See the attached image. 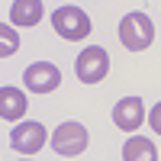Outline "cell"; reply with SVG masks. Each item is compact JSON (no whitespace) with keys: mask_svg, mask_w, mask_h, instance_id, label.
<instances>
[{"mask_svg":"<svg viewBox=\"0 0 161 161\" xmlns=\"http://www.w3.org/2000/svg\"><path fill=\"white\" fill-rule=\"evenodd\" d=\"M119 42H123L129 52H145L155 42V23L148 13H126L123 23H119Z\"/></svg>","mask_w":161,"mask_h":161,"instance_id":"6da1fadb","label":"cell"},{"mask_svg":"<svg viewBox=\"0 0 161 161\" xmlns=\"http://www.w3.org/2000/svg\"><path fill=\"white\" fill-rule=\"evenodd\" d=\"M52 26H55V32L61 39H68V42H80V39H87L90 29H93L90 16L80 7H74V3L55 7V13H52Z\"/></svg>","mask_w":161,"mask_h":161,"instance_id":"7a4b0ae2","label":"cell"},{"mask_svg":"<svg viewBox=\"0 0 161 161\" xmlns=\"http://www.w3.org/2000/svg\"><path fill=\"white\" fill-rule=\"evenodd\" d=\"M87 145H90V132L87 126H80V123H61L55 132H52V152H55L58 158H77V155H84L87 152Z\"/></svg>","mask_w":161,"mask_h":161,"instance_id":"3957f363","label":"cell"},{"mask_svg":"<svg viewBox=\"0 0 161 161\" xmlns=\"http://www.w3.org/2000/svg\"><path fill=\"white\" fill-rule=\"evenodd\" d=\"M74 71H77V80L80 84H100L110 71V55H106L103 45H90L77 55L74 61Z\"/></svg>","mask_w":161,"mask_h":161,"instance_id":"277c9868","label":"cell"},{"mask_svg":"<svg viewBox=\"0 0 161 161\" xmlns=\"http://www.w3.org/2000/svg\"><path fill=\"white\" fill-rule=\"evenodd\" d=\"M23 87L29 93H52L61 87V68L52 61H32L23 71Z\"/></svg>","mask_w":161,"mask_h":161,"instance_id":"5b68a950","label":"cell"},{"mask_svg":"<svg viewBox=\"0 0 161 161\" xmlns=\"http://www.w3.org/2000/svg\"><path fill=\"white\" fill-rule=\"evenodd\" d=\"M45 139H48V132H45L42 123H36V119H26V123L10 129V145H13V152H19V155H39L45 148Z\"/></svg>","mask_w":161,"mask_h":161,"instance_id":"8992f818","label":"cell"},{"mask_svg":"<svg viewBox=\"0 0 161 161\" xmlns=\"http://www.w3.org/2000/svg\"><path fill=\"white\" fill-rule=\"evenodd\" d=\"M145 119H148V113H145L142 97H123L113 106V126L123 129V132H136Z\"/></svg>","mask_w":161,"mask_h":161,"instance_id":"52a82bcc","label":"cell"},{"mask_svg":"<svg viewBox=\"0 0 161 161\" xmlns=\"http://www.w3.org/2000/svg\"><path fill=\"white\" fill-rule=\"evenodd\" d=\"M29 110V100H26V90L19 87H0V119L3 123H19Z\"/></svg>","mask_w":161,"mask_h":161,"instance_id":"ba28073f","label":"cell"},{"mask_svg":"<svg viewBox=\"0 0 161 161\" xmlns=\"http://www.w3.org/2000/svg\"><path fill=\"white\" fill-rule=\"evenodd\" d=\"M45 16V7L42 0H13L10 7V23L13 26H26V29H32V26H39Z\"/></svg>","mask_w":161,"mask_h":161,"instance_id":"9c48e42d","label":"cell"},{"mask_svg":"<svg viewBox=\"0 0 161 161\" xmlns=\"http://www.w3.org/2000/svg\"><path fill=\"white\" fill-rule=\"evenodd\" d=\"M123 158L126 161H158V148L152 139H142V136H132L123 145Z\"/></svg>","mask_w":161,"mask_h":161,"instance_id":"30bf717a","label":"cell"},{"mask_svg":"<svg viewBox=\"0 0 161 161\" xmlns=\"http://www.w3.org/2000/svg\"><path fill=\"white\" fill-rule=\"evenodd\" d=\"M19 52V32L10 23H0V58H10Z\"/></svg>","mask_w":161,"mask_h":161,"instance_id":"8fae6325","label":"cell"},{"mask_svg":"<svg viewBox=\"0 0 161 161\" xmlns=\"http://www.w3.org/2000/svg\"><path fill=\"white\" fill-rule=\"evenodd\" d=\"M148 126L158 132V136H161V100L152 106V110H148Z\"/></svg>","mask_w":161,"mask_h":161,"instance_id":"7c38bea8","label":"cell"},{"mask_svg":"<svg viewBox=\"0 0 161 161\" xmlns=\"http://www.w3.org/2000/svg\"><path fill=\"white\" fill-rule=\"evenodd\" d=\"M158 158H161V155H158Z\"/></svg>","mask_w":161,"mask_h":161,"instance_id":"4fadbf2b","label":"cell"}]
</instances>
